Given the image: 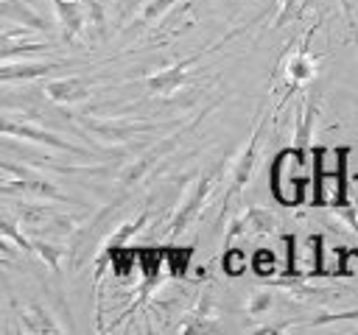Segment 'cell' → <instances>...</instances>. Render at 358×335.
Wrapping results in <instances>:
<instances>
[{"label": "cell", "mask_w": 358, "mask_h": 335, "mask_svg": "<svg viewBox=\"0 0 358 335\" xmlns=\"http://www.w3.org/2000/svg\"><path fill=\"white\" fill-rule=\"evenodd\" d=\"M352 262H358V251H352V248H347V246L336 248V271H333V274H338V276L355 274V271H352Z\"/></svg>", "instance_id": "cell-30"}, {"label": "cell", "mask_w": 358, "mask_h": 335, "mask_svg": "<svg viewBox=\"0 0 358 335\" xmlns=\"http://www.w3.org/2000/svg\"><path fill=\"white\" fill-rule=\"evenodd\" d=\"M266 120H268V114H263L260 112V120L255 123V131L249 134V142L241 148V154L232 159V165H229V184H227V193H224V198H221V218H224V212L229 209V204L246 190V184L252 181V176H255V168H257V156H260V140H263V131H266Z\"/></svg>", "instance_id": "cell-6"}, {"label": "cell", "mask_w": 358, "mask_h": 335, "mask_svg": "<svg viewBox=\"0 0 358 335\" xmlns=\"http://www.w3.org/2000/svg\"><path fill=\"white\" fill-rule=\"evenodd\" d=\"M310 36H313V31H308L305 36H302V42H299V47L288 56V61H285V78H288V89H299L305 81H310L313 78V73H316V61H313V56L308 53V42H310Z\"/></svg>", "instance_id": "cell-14"}, {"label": "cell", "mask_w": 358, "mask_h": 335, "mask_svg": "<svg viewBox=\"0 0 358 335\" xmlns=\"http://www.w3.org/2000/svg\"><path fill=\"white\" fill-rule=\"evenodd\" d=\"M282 246H285V268H282V276L288 279H299L302 271L296 268V234H282Z\"/></svg>", "instance_id": "cell-26"}, {"label": "cell", "mask_w": 358, "mask_h": 335, "mask_svg": "<svg viewBox=\"0 0 358 335\" xmlns=\"http://www.w3.org/2000/svg\"><path fill=\"white\" fill-rule=\"evenodd\" d=\"M221 265H224V271H227L229 276L243 274V271H246V251L227 246V251H224V257H221Z\"/></svg>", "instance_id": "cell-27"}, {"label": "cell", "mask_w": 358, "mask_h": 335, "mask_svg": "<svg viewBox=\"0 0 358 335\" xmlns=\"http://www.w3.org/2000/svg\"><path fill=\"white\" fill-rule=\"evenodd\" d=\"M308 248H310V268L305 274L308 276H324V274H330L324 268V237L322 234H310L308 237Z\"/></svg>", "instance_id": "cell-24"}, {"label": "cell", "mask_w": 358, "mask_h": 335, "mask_svg": "<svg viewBox=\"0 0 358 335\" xmlns=\"http://www.w3.org/2000/svg\"><path fill=\"white\" fill-rule=\"evenodd\" d=\"M70 61H0V84L11 81H34L53 70L67 67Z\"/></svg>", "instance_id": "cell-15"}, {"label": "cell", "mask_w": 358, "mask_h": 335, "mask_svg": "<svg viewBox=\"0 0 358 335\" xmlns=\"http://www.w3.org/2000/svg\"><path fill=\"white\" fill-rule=\"evenodd\" d=\"M173 3L176 0H145L143 3V8L134 14V20L129 22V31H145V28H151V25H157L171 8H173Z\"/></svg>", "instance_id": "cell-20"}, {"label": "cell", "mask_w": 358, "mask_h": 335, "mask_svg": "<svg viewBox=\"0 0 358 335\" xmlns=\"http://www.w3.org/2000/svg\"><path fill=\"white\" fill-rule=\"evenodd\" d=\"M76 126L84 128L90 137L106 145H120L134 137L162 131V123L154 120H129V117H95V114H76Z\"/></svg>", "instance_id": "cell-3"}, {"label": "cell", "mask_w": 358, "mask_h": 335, "mask_svg": "<svg viewBox=\"0 0 358 335\" xmlns=\"http://www.w3.org/2000/svg\"><path fill=\"white\" fill-rule=\"evenodd\" d=\"M299 168H305V165L296 159L294 148H282L274 156V162H271V173H268L271 176V195L280 204H285V207H296V204L305 201L308 179L305 176H296Z\"/></svg>", "instance_id": "cell-7"}, {"label": "cell", "mask_w": 358, "mask_h": 335, "mask_svg": "<svg viewBox=\"0 0 358 335\" xmlns=\"http://www.w3.org/2000/svg\"><path fill=\"white\" fill-rule=\"evenodd\" d=\"M50 3H53V11H56V20H59V25H62L64 42H76V39L84 34L90 17H92L95 22L103 20L101 6H98L95 0H87L90 6H84L81 0H50Z\"/></svg>", "instance_id": "cell-9"}, {"label": "cell", "mask_w": 358, "mask_h": 335, "mask_svg": "<svg viewBox=\"0 0 358 335\" xmlns=\"http://www.w3.org/2000/svg\"><path fill=\"white\" fill-rule=\"evenodd\" d=\"M238 34H241V28H238V31H232V34H227V36H224V39H218L215 45H207V47H201V50H196V53H190V56H185V59H179V61H173V64H168V67H162V70L148 73V75L143 78L145 92H148V95H154V98H171L173 92H179V89L185 87L187 73H190V67H193L196 61H201L207 53L218 50L221 45L232 42V36H238Z\"/></svg>", "instance_id": "cell-5"}, {"label": "cell", "mask_w": 358, "mask_h": 335, "mask_svg": "<svg viewBox=\"0 0 358 335\" xmlns=\"http://www.w3.org/2000/svg\"><path fill=\"white\" fill-rule=\"evenodd\" d=\"M201 117H204V114H196L190 123H182L173 134L162 137V140H159L157 145H151L145 154H140L137 159H131V162L117 173V198H129V193H131L134 187H140V184H143V181H145V179H148V176H151V173H154V170H157V168H159V165H162V162L182 145L185 134H187Z\"/></svg>", "instance_id": "cell-1"}, {"label": "cell", "mask_w": 358, "mask_h": 335, "mask_svg": "<svg viewBox=\"0 0 358 335\" xmlns=\"http://www.w3.org/2000/svg\"><path fill=\"white\" fill-rule=\"evenodd\" d=\"M277 3V17H274V28H282V25H288L291 20H296V14H299V8H302V0H274Z\"/></svg>", "instance_id": "cell-29"}, {"label": "cell", "mask_w": 358, "mask_h": 335, "mask_svg": "<svg viewBox=\"0 0 358 335\" xmlns=\"http://www.w3.org/2000/svg\"><path fill=\"white\" fill-rule=\"evenodd\" d=\"M341 321H350V324H355V332H358V307H352V310H341V313H324V315L308 318V321H305V327H322V324H341Z\"/></svg>", "instance_id": "cell-25"}, {"label": "cell", "mask_w": 358, "mask_h": 335, "mask_svg": "<svg viewBox=\"0 0 358 335\" xmlns=\"http://www.w3.org/2000/svg\"><path fill=\"white\" fill-rule=\"evenodd\" d=\"M0 237L11 240L20 251H31V248H34V240L25 237V234H22V226H20L11 215H6V212H0Z\"/></svg>", "instance_id": "cell-22"}, {"label": "cell", "mask_w": 358, "mask_h": 335, "mask_svg": "<svg viewBox=\"0 0 358 335\" xmlns=\"http://www.w3.org/2000/svg\"><path fill=\"white\" fill-rule=\"evenodd\" d=\"M232 3H235V0H232Z\"/></svg>", "instance_id": "cell-33"}, {"label": "cell", "mask_w": 358, "mask_h": 335, "mask_svg": "<svg viewBox=\"0 0 358 335\" xmlns=\"http://www.w3.org/2000/svg\"><path fill=\"white\" fill-rule=\"evenodd\" d=\"M45 98L50 103H59V106H70V103H78V100H87L90 92H92V81L84 78V75H67V78H53L42 87Z\"/></svg>", "instance_id": "cell-12"}, {"label": "cell", "mask_w": 358, "mask_h": 335, "mask_svg": "<svg viewBox=\"0 0 358 335\" xmlns=\"http://www.w3.org/2000/svg\"><path fill=\"white\" fill-rule=\"evenodd\" d=\"M17 318L20 327L31 335H50V332H64V327L53 318L50 310H45L42 304H22L17 307Z\"/></svg>", "instance_id": "cell-18"}, {"label": "cell", "mask_w": 358, "mask_h": 335, "mask_svg": "<svg viewBox=\"0 0 358 335\" xmlns=\"http://www.w3.org/2000/svg\"><path fill=\"white\" fill-rule=\"evenodd\" d=\"M50 45L48 42H39L31 36V28H8V31H0V61L11 59V56H22V53H39V50H48Z\"/></svg>", "instance_id": "cell-16"}, {"label": "cell", "mask_w": 358, "mask_h": 335, "mask_svg": "<svg viewBox=\"0 0 358 335\" xmlns=\"http://www.w3.org/2000/svg\"><path fill=\"white\" fill-rule=\"evenodd\" d=\"M274 307V293L271 290H255L252 296H249V302H246V313L249 315H263V313H268Z\"/></svg>", "instance_id": "cell-28"}, {"label": "cell", "mask_w": 358, "mask_h": 335, "mask_svg": "<svg viewBox=\"0 0 358 335\" xmlns=\"http://www.w3.org/2000/svg\"><path fill=\"white\" fill-rule=\"evenodd\" d=\"M190 257H193V246L179 248V246H165L162 248V268L171 276H185L190 268Z\"/></svg>", "instance_id": "cell-21"}, {"label": "cell", "mask_w": 358, "mask_h": 335, "mask_svg": "<svg viewBox=\"0 0 358 335\" xmlns=\"http://www.w3.org/2000/svg\"><path fill=\"white\" fill-rule=\"evenodd\" d=\"M277 226V215L268 207H243L235 218H229L227 234H224V246H229L238 237H249V234H268Z\"/></svg>", "instance_id": "cell-10"}, {"label": "cell", "mask_w": 358, "mask_h": 335, "mask_svg": "<svg viewBox=\"0 0 358 335\" xmlns=\"http://www.w3.org/2000/svg\"><path fill=\"white\" fill-rule=\"evenodd\" d=\"M0 134L3 137H14V140H25V142H36V145H45V148H53V151H62V154H73V156H95L90 148H81L31 120H20V117H11V114H3L0 112Z\"/></svg>", "instance_id": "cell-8"}, {"label": "cell", "mask_w": 358, "mask_h": 335, "mask_svg": "<svg viewBox=\"0 0 358 335\" xmlns=\"http://www.w3.org/2000/svg\"><path fill=\"white\" fill-rule=\"evenodd\" d=\"M0 20L31 28V31H39V34H48V28H50L48 20L28 0H0Z\"/></svg>", "instance_id": "cell-17"}, {"label": "cell", "mask_w": 358, "mask_h": 335, "mask_svg": "<svg viewBox=\"0 0 358 335\" xmlns=\"http://www.w3.org/2000/svg\"><path fill=\"white\" fill-rule=\"evenodd\" d=\"M218 329L215 324V302H213V293H201V299L196 302V307L190 313H185V318L176 324V332L182 335H193V332H213Z\"/></svg>", "instance_id": "cell-13"}, {"label": "cell", "mask_w": 358, "mask_h": 335, "mask_svg": "<svg viewBox=\"0 0 358 335\" xmlns=\"http://www.w3.org/2000/svg\"><path fill=\"white\" fill-rule=\"evenodd\" d=\"M221 176H224V162H215V165H210L207 170L199 173V179L193 181V187L187 190V195L179 201V207H176V212H173V218L168 223V237L182 234L185 229H190L199 221V215L204 212L207 198L215 190V184L221 181Z\"/></svg>", "instance_id": "cell-4"}, {"label": "cell", "mask_w": 358, "mask_h": 335, "mask_svg": "<svg viewBox=\"0 0 358 335\" xmlns=\"http://www.w3.org/2000/svg\"><path fill=\"white\" fill-rule=\"evenodd\" d=\"M34 254H39L42 257V262L50 268V271H59V265H62V257L67 254V248H62V246H56V243H48V240H42V237H36L34 240V248H31Z\"/></svg>", "instance_id": "cell-23"}, {"label": "cell", "mask_w": 358, "mask_h": 335, "mask_svg": "<svg viewBox=\"0 0 358 335\" xmlns=\"http://www.w3.org/2000/svg\"><path fill=\"white\" fill-rule=\"evenodd\" d=\"M252 268H255L260 276H271V274L277 271V265H274V254L266 251V248H260V251L252 257Z\"/></svg>", "instance_id": "cell-31"}, {"label": "cell", "mask_w": 358, "mask_h": 335, "mask_svg": "<svg viewBox=\"0 0 358 335\" xmlns=\"http://www.w3.org/2000/svg\"><path fill=\"white\" fill-rule=\"evenodd\" d=\"M20 218H22V226H28L36 234H48V232H62V234L70 232L73 234L76 232V221L70 215L56 212L48 204H28V207H22Z\"/></svg>", "instance_id": "cell-11"}, {"label": "cell", "mask_w": 358, "mask_h": 335, "mask_svg": "<svg viewBox=\"0 0 358 335\" xmlns=\"http://www.w3.org/2000/svg\"><path fill=\"white\" fill-rule=\"evenodd\" d=\"M0 170H3V176H6V184H0V193H3V195L45 198V201H70L67 193H64L50 176L39 173L36 168L0 159Z\"/></svg>", "instance_id": "cell-2"}, {"label": "cell", "mask_w": 358, "mask_h": 335, "mask_svg": "<svg viewBox=\"0 0 358 335\" xmlns=\"http://www.w3.org/2000/svg\"><path fill=\"white\" fill-rule=\"evenodd\" d=\"M338 6H341V14H344V22H347V28L358 36V25H355V8H352V0H338Z\"/></svg>", "instance_id": "cell-32"}, {"label": "cell", "mask_w": 358, "mask_h": 335, "mask_svg": "<svg viewBox=\"0 0 358 335\" xmlns=\"http://www.w3.org/2000/svg\"><path fill=\"white\" fill-rule=\"evenodd\" d=\"M313 120H316V103L308 98L305 103H302V109H299V123H296V140H294V154H296V159L302 162V165H308L310 162V156H308V151H310V134H313Z\"/></svg>", "instance_id": "cell-19"}]
</instances>
